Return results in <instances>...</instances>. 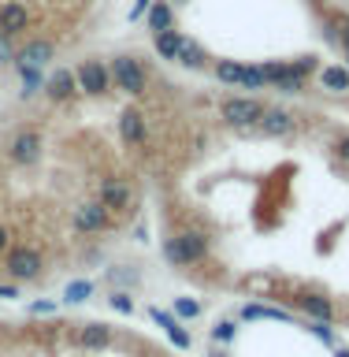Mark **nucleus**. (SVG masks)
<instances>
[{"label":"nucleus","mask_w":349,"mask_h":357,"mask_svg":"<svg viewBox=\"0 0 349 357\" xmlns=\"http://www.w3.org/2000/svg\"><path fill=\"white\" fill-rule=\"evenodd\" d=\"M153 49L160 52V60H167V63H178V52H183V33H178L175 26H171V30L153 33Z\"/></svg>","instance_id":"obj_14"},{"label":"nucleus","mask_w":349,"mask_h":357,"mask_svg":"<svg viewBox=\"0 0 349 357\" xmlns=\"http://www.w3.org/2000/svg\"><path fill=\"white\" fill-rule=\"evenodd\" d=\"M334 153H339L342 160H349V134H342V138L334 142Z\"/></svg>","instance_id":"obj_24"},{"label":"nucleus","mask_w":349,"mask_h":357,"mask_svg":"<svg viewBox=\"0 0 349 357\" xmlns=\"http://www.w3.org/2000/svg\"><path fill=\"white\" fill-rule=\"evenodd\" d=\"M111 309H119V312H130L134 305H130V298H127V294H111Z\"/></svg>","instance_id":"obj_23"},{"label":"nucleus","mask_w":349,"mask_h":357,"mask_svg":"<svg viewBox=\"0 0 349 357\" xmlns=\"http://www.w3.org/2000/svg\"><path fill=\"white\" fill-rule=\"evenodd\" d=\"M15 67H19V78H22V97H30V93H38V86H41V67H30V63H19L15 60Z\"/></svg>","instance_id":"obj_18"},{"label":"nucleus","mask_w":349,"mask_h":357,"mask_svg":"<svg viewBox=\"0 0 349 357\" xmlns=\"http://www.w3.org/2000/svg\"><path fill=\"white\" fill-rule=\"evenodd\" d=\"M45 93H49L56 105H63V100H71L75 93H78V78H75V71H67V67H60L49 82H45Z\"/></svg>","instance_id":"obj_13"},{"label":"nucleus","mask_w":349,"mask_h":357,"mask_svg":"<svg viewBox=\"0 0 349 357\" xmlns=\"http://www.w3.org/2000/svg\"><path fill=\"white\" fill-rule=\"evenodd\" d=\"M175 309L183 312V317H197V312H201V305H197V301H175Z\"/></svg>","instance_id":"obj_22"},{"label":"nucleus","mask_w":349,"mask_h":357,"mask_svg":"<svg viewBox=\"0 0 349 357\" xmlns=\"http://www.w3.org/2000/svg\"><path fill=\"white\" fill-rule=\"evenodd\" d=\"M8 245H11V231L0 223V253H8Z\"/></svg>","instance_id":"obj_27"},{"label":"nucleus","mask_w":349,"mask_h":357,"mask_svg":"<svg viewBox=\"0 0 349 357\" xmlns=\"http://www.w3.org/2000/svg\"><path fill=\"white\" fill-rule=\"evenodd\" d=\"M275 89H283V93H305V78L294 75V78H286V82H279Z\"/></svg>","instance_id":"obj_19"},{"label":"nucleus","mask_w":349,"mask_h":357,"mask_svg":"<svg viewBox=\"0 0 349 357\" xmlns=\"http://www.w3.org/2000/svg\"><path fill=\"white\" fill-rule=\"evenodd\" d=\"M264 100H256V97H227L219 105V112H223V119L231 123V127H238V130H245V127H256L261 123V116H264Z\"/></svg>","instance_id":"obj_1"},{"label":"nucleus","mask_w":349,"mask_h":357,"mask_svg":"<svg viewBox=\"0 0 349 357\" xmlns=\"http://www.w3.org/2000/svg\"><path fill=\"white\" fill-rule=\"evenodd\" d=\"M108 71H111L116 89H123V93H130V97L145 93V67L134 60V56H116V60L108 63Z\"/></svg>","instance_id":"obj_2"},{"label":"nucleus","mask_w":349,"mask_h":357,"mask_svg":"<svg viewBox=\"0 0 349 357\" xmlns=\"http://www.w3.org/2000/svg\"><path fill=\"white\" fill-rule=\"evenodd\" d=\"M111 223V212L100 205V201H86V205L75 208V231L78 234H97Z\"/></svg>","instance_id":"obj_7"},{"label":"nucleus","mask_w":349,"mask_h":357,"mask_svg":"<svg viewBox=\"0 0 349 357\" xmlns=\"http://www.w3.org/2000/svg\"><path fill=\"white\" fill-rule=\"evenodd\" d=\"M45 268V257L38 245H15V250H8L4 257V272L11 279H38Z\"/></svg>","instance_id":"obj_3"},{"label":"nucleus","mask_w":349,"mask_h":357,"mask_svg":"<svg viewBox=\"0 0 349 357\" xmlns=\"http://www.w3.org/2000/svg\"><path fill=\"white\" fill-rule=\"evenodd\" d=\"M294 63V75H301V78H309L312 71H316V60H312V56H305V60H290Z\"/></svg>","instance_id":"obj_20"},{"label":"nucleus","mask_w":349,"mask_h":357,"mask_svg":"<svg viewBox=\"0 0 349 357\" xmlns=\"http://www.w3.org/2000/svg\"><path fill=\"white\" fill-rule=\"evenodd\" d=\"M11 38H4V33H0V63H11V45H8Z\"/></svg>","instance_id":"obj_25"},{"label":"nucleus","mask_w":349,"mask_h":357,"mask_svg":"<svg viewBox=\"0 0 349 357\" xmlns=\"http://www.w3.org/2000/svg\"><path fill=\"white\" fill-rule=\"evenodd\" d=\"M11 160L15 164H38L41 160V134L38 130H19L11 142Z\"/></svg>","instance_id":"obj_10"},{"label":"nucleus","mask_w":349,"mask_h":357,"mask_svg":"<svg viewBox=\"0 0 349 357\" xmlns=\"http://www.w3.org/2000/svg\"><path fill=\"white\" fill-rule=\"evenodd\" d=\"M56 60V45L49 38H30L26 45L19 49V63H30V67H45Z\"/></svg>","instance_id":"obj_12"},{"label":"nucleus","mask_w":349,"mask_h":357,"mask_svg":"<svg viewBox=\"0 0 349 357\" xmlns=\"http://www.w3.org/2000/svg\"><path fill=\"white\" fill-rule=\"evenodd\" d=\"M178 63L189 67V71H201V67L208 63V56H205V49H201L194 38H186V33H183V52H178Z\"/></svg>","instance_id":"obj_15"},{"label":"nucleus","mask_w":349,"mask_h":357,"mask_svg":"<svg viewBox=\"0 0 349 357\" xmlns=\"http://www.w3.org/2000/svg\"><path fill=\"white\" fill-rule=\"evenodd\" d=\"M149 8H153V0H138V4L130 8V19H141L145 11H149Z\"/></svg>","instance_id":"obj_26"},{"label":"nucleus","mask_w":349,"mask_h":357,"mask_svg":"<svg viewBox=\"0 0 349 357\" xmlns=\"http://www.w3.org/2000/svg\"><path fill=\"white\" fill-rule=\"evenodd\" d=\"M119 134L127 145H145V138H149V127H145V116L138 108H123L119 116Z\"/></svg>","instance_id":"obj_11"},{"label":"nucleus","mask_w":349,"mask_h":357,"mask_svg":"<svg viewBox=\"0 0 349 357\" xmlns=\"http://www.w3.org/2000/svg\"><path fill=\"white\" fill-rule=\"evenodd\" d=\"M100 205H104L108 212H130V205H134L130 183H123V178H108V183H100Z\"/></svg>","instance_id":"obj_9"},{"label":"nucleus","mask_w":349,"mask_h":357,"mask_svg":"<svg viewBox=\"0 0 349 357\" xmlns=\"http://www.w3.org/2000/svg\"><path fill=\"white\" fill-rule=\"evenodd\" d=\"M26 26H30V8L22 0H4L0 4V33L4 38H19Z\"/></svg>","instance_id":"obj_8"},{"label":"nucleus","mask_w":349,"mask_h":357,"mask_svg":"<svg viewBox=\"0 0 349 357\" xmlns=\"http://www.w3.org/2000/svg\"><path fill=\"white\" fill-rule=\"evenodd\" d=\"M216 78L227 86H245V89H264V71L261 67H245L234 60H216Z\"/></svg>","instance_id":"obj_5"},{"label":"nucleus","mask_w":349,"mask_h":357,"mask_svg":"<svg viewBox=\"0 0 349 357\" xmlns=\"http://www.w3.org/2000/svg\"><path fill=\"white\" fill-rule=\"evenodd\" d=\"M320 86L323 89H331V93H346L349 89V71H342V67H323L320 71Z\"/></svg>","instance_id":"obj_17"},{"label":"nucleus","mask_w":349,"mask_h":357,"mask_svg":"<svg viewBox=\"0 0 349 357\" xmlns=\"http://www.w3.org/2000/svg\"><path fill=\"white\" fill-rule=\"evenodd\" d=\"M145 26H149L153 33L171 30V26H175V8L164 4V0H160V4H153V8H149V19H145Z\"/></svg>","instance_id":"obj_16"},{"label":"nucleus","mask_w":349,"mask_h":357,"mask_svg":"<svg viewBox=\"0 0 349 357\" xmlns=\"http://www.w3.org/2000/svg\"><path fill=\"white\" fill-rule=\"evenodd\" d=\"M294 130H297V119L286 108H264L261 123H256V134H264V138H290Z\"/></svg>","instance_id":"obj_6"},{"label":"nucleus","mask_w":349,"mask_h":357,"mask_svg":"<svg viewBox=\"0 0 349 357\" xmlns=\"http://www.w3.org/2000/svg\"><path fill=\"white\" fill-rule=\"evenodd\" d=\"M75 78H78V89L89 97H104L111 89V71L100 60H82L75 67Z\"/></svg>","instance_id":"obj_4"},{"label":"nucleus","mask_w":349,"mask_h":357,"mask_svg":"<svg viewBox=\"0 0 349 357\" xmlns=\"http://www.w3.org/2000/svg\"><path fill=\"white\" fill-rule=\"evenodd\" d=\"M89 290H93L89 283H75L71 290H67V301H82V298H89Z\"/></svg>","instance_id":"obj_21"}]
</instances>
